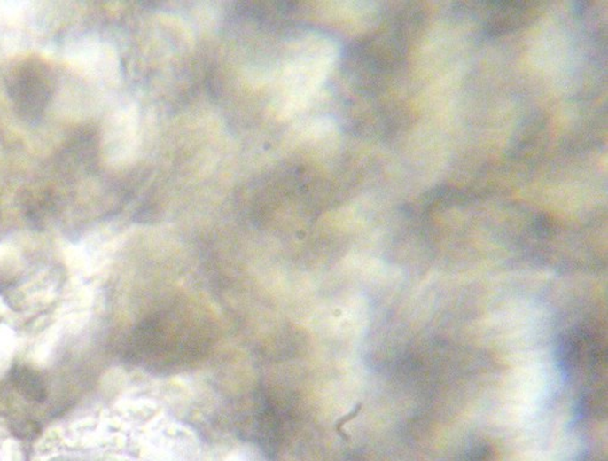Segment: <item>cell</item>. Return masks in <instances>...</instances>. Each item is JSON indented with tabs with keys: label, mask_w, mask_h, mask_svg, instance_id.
I'll list each match as a JSON object with an SVG mask.
<instances>
[{
	"label": "cell",
	"mask_w": 608,
	"mask_h": 461,
	"mask_svg": "<svg viewBox=\"0 0 608 461\" xmlns=\"http://www.w3.org/2000/svg\"><path fill=\"white\" fill-rule=\"evenodd\" d=\"M53 76L45 64L27 60L10 71L8 90L19 114L35 120L43 114L53 93Z\"/></svg>",
	"instance_id": "cell-2"
},
{
	"label": "cell",
	"mask_w": 608,
	"mask_h": 461,
	"mask_svg": "<svg viewBox=\"0 0 608 461\" xmlns=\"http://www.w3.org/2000/svg\"><path fill=\"white\" fill-rule=\"evenodd\" d=\"M13 386L27 399L43 402L47 396L45 379L39 372L28 368H19L12 372Z\"/></svg>",
	"instance_id": "cell-3"
},
{
	"label": "cell",
	"mask_w": 608,
	"mask_h": 461,
	"mask_svg": "<svg viewBox=\"0 0 608 461\" xmlns=\"http://www.w3.org/2000/svg\"><path fill=\"white\" fill-rule=\"evenodd\" d=\"M338 57L339 46L324 34L308 33L295 40L277 74L273 101L277 117L290 121L307 110Z\"/></svg>",
	"instance_id": "cell-1"
}]
</instances>
